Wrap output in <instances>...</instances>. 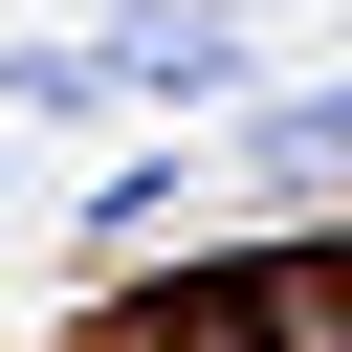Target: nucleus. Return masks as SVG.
Segmentation results:
<instances>
[{
    "label": "nucleus",
    "instance_id": "f257e3e1",
    "mask_svg": "<svg viewBox=\"0 0 352 352\" xmlns=\"http://www.w3.org/2000/svg\"><path fill=\"white\" fill-rule=\"evenodd\" d=\"M242 154H264V176H330V154H352V88H286V110H242Z\"/></svg>",
    "mask_w": 352,
    "mask_h": 352
},
{
    "label": "nucleus",
    "instance_id": "f03ea898",
    "mask_svg": "<svg viewBox=\"0 0 352 352\" xmlns=\"http://www.w3.org/2000/svg\"><path fill=\"white\" fill-rule=\"evenodd\" d=\"M110 22H132V44H154V22H198V0H110Z\"/></svg>",
    "mask_w": 352,
    "mask_h": 352
}]
</instances>
